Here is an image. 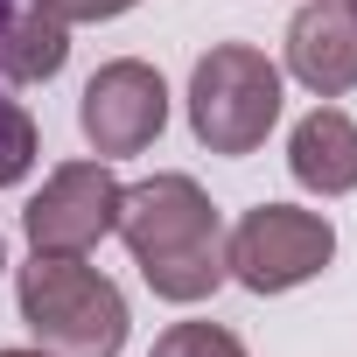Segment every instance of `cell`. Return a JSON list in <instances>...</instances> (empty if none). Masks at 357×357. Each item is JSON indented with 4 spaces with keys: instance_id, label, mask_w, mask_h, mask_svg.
Returning <instances> with one entry per match:
<instances>
[{
    "instance_id": "6da1fadb",
    "label": "cell",
    "mask_w": 357,
    "mask_h": 357,
    "mask_svg": "<svg viewBox=\"0 0 357 357\" xmlns=\"http://www.w3.org/2000/svg\"><path fill=\"white\" fill-rule=\"evenodd\" d=\"M161 301H204L225 287V218L190 175H154L140 190H119L112 225Z\"/></svg>"
},
{
    "instance_id": "7a4b0ae2",
    "label": "cell",
    "mask_w": 357,
    "mask_h": 357,
    "mask_svg": "<svg viewBox=\"0 0 357 357\" xmlns=\"http://www.w3.org/2000/svg\"><path fill=\"white\" fill-rule=\"evenodd\" d=\"M15 301L50 357H119L126 343V294L84 266V252H36L15 280Z\"/></svg>"
},
{
    "instance_id": "3957f363",
    "label": "cell",
    "mask_w": 357,
    "mask_h": 357,
    "mask_svg": "<svg viewBox=\"0 0 357 357\" xmlns=\"http://www.w3.org/2000/svg\"><path fill=\"white\" fill-rule=\"evenodd\" d=\"M280 119V70L252 43H218L190 77V126L211 154H252Z\"/></svg>"
},
{
    "instance_id": "277c9868",
    "label": "cell",
    "mask_w": 357,
    "mask_h": 357,
    "mask_svg": "<svg viewBox=\"0 0 357 357\" xmlns=\"http://www.w3.org/2000/svg\"><path fill=\"white\" fill-rule=\"evenodd\" d=\"M336 252L329 218L294 211V204H259L238 218V231L225 238V273L252 294H287L301 280H315Z\"/></svg>"
},
{
    "instance_id": "5b68a950",
    "label": "cell",
    "mask_w": 357,
    "mask_h": 357,
    "mask_svg": "<svg viewBox=\"0 0 357 357\" xmlns=\"http://www.w3.org/2000/svg\"><path fill=\"white\" fill-rule=\"evenodd\" d=\"M29 225V245L36 252H91L112 225H119V183L105 161H63L43 197L22 211Z\"/></svg>"
},
{
    "instance_id": "8992f818",
    "label": "cell",
    "mask_w": 357,
    "mask_h": 357,
    "mask_svg": "<svg viewBox=\"0 0 357 357\" xmlns=\"http://www.w3.org/2000/svg\"><path fill=\"white\" fill-rule=\"evenodd\" d=\"M77 126L98 154H140L161 126H168V84L161 70L119 56L105 63L91 84H84V105H77Z\"/></svg>"
},
{
    "instance_id": "52a82bcc",
    "label": "cell",
    "mask_w": 357,
    "mask_h": 357,
    "mask_svg": "<svg viewBox=\"0 0 357 357\" xmlns=\"http://www.w3.org/2000/svg\"><path fill=\"white\" fill-rule=\"evenodd\" d=\"M287 70L315 98L357 91V8L350 0H308L287 22Z\"/></svg>"
},
{
    "instance_id": "ba28073f",
    "label": "cell",
    "mask_w": 357,
    "mask_h": 357,
    "mask_svg": "<svg viewBox=\"0 0 357 357\" xmlns=\"http://www.w3.org/2000/svg\"><path fill=\"white\" fill-rule=\"evenodd\" d=\"M287 168H294V183L315 190V197L357 190V126H350V112L315 105V112L294 126V140H287Z\"/></svg>"
},
{
    "instance_id": "9c48e42d",
    "label": "cell",
    "mask_w": 357,
    "mask_h": 357,
    "mask_svg": "<svg viewBox=\"0 0 357 357\" xmlns=\"http://www.w3.org/2000/svg\"><path fill=\"white\" fill-rule=\"evenodd\" d=\"M70 56V22L50 8V0H15L0 15V77L15 84H43L56 77Z\"/></svg>"
},
{
    "instance_id": "30bf717a",
    "label": "cell",
    "mask_w": 357,
    "mask_h": 357,
    "mask_svg": "<svg viewBox=\"0 0 357 357\" xmlns=\"http://www.w3.org/2000/svg\"><path fill=\"white\" fill-rule=\"evenodd\" d=\"M147 357H245V343L231 329H218V322H175V329L154 336Z\"/></svg>"
},
{
    "instance_id": "8fae6325",
    "label": "cell",
    "mask_w": 357,
    "mask_h": 357,
    "mask_svg": "<svg viewBox=\"0 0 357 357\" xmlns=\"http://www.w3.org/2000/svg\"><path fill=\"white\" fill-rule=\"evenodd\" d=\"M29 161H36V119L0 91V190L8 183H22L29 175Z\"/></svg>"
},
{
    "instance_id": "7c38bea8",
    "label": "cell",
    "mask_w": 357,
    "mask_h": 357,
    "mask_svg": "<svg viewBox=\"0 0 357 357\" xmlns=\"http://www.w3.org/2000/svg\"><path fill=\"white\" fill-rule=\"evenodd\" d=\"M50 8H56L63 22H112V15L133 8V0H50Z\"/></svg>"
},
{
    "instance_id": "4fadbf2b",
    "label": "cell",
    "mask_w": 357,
    "mask_h": 357,
    "mask_svg": "<svg viewBox=\"0 0 357 357\" xmlns=\"http://www.w3.org/2000/svg\"><path fill=\"white\" fill-rule=\"evenodd\" d=\"M0 357H50V350H0Z\"/></svg>"
},
{
    "instance_id": "5bb4252c",
    "label": "cell",
    "mask_w": 357,
    "mask_h": 357,
    "mask_svg": "<svg viewBox=\"0 0 357 357\" xmlns=\"http://www.w3.org/2000/svg\"><path fill=\"white\" fill-rule=\"evenodd\" d=\"M0 266H8V245H0Z\"/></svg>"
},
{
    "instance_id": "9a60e30c",
    "label": "cell",
    "mask_w": 357,
    "mask_h": 357,
    "mask_svg": "<svg viewBox=\"0 0 357 357\" xmlns=\"http://www.w3.org/2000/svg\"><path fill=\"white\" fill-rule=\"evenodd\" d=\"M350 8H357V0H350Z\"/></svg>"
}]
</instances>
